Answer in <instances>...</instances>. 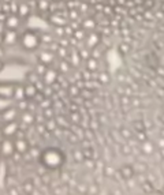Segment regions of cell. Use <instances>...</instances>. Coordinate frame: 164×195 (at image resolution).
Returning a JSON list of instances; mask_svg holds the SVG:
<instances>
[{
  "mask_svg": "<svg viewBox=\"0 0 164 195\" xmlns=\"http://www.w3.org/2000/svg\"><path fill=\"white\" fill-rule=\"evenodd\" d=\"M73 34H74V29L67 23V25L64 26V36H67V37H73Z\"/></svg>",
  "mask_w": 164,
  "mask_h": 195,
  "instance_id": "d590c367",
  "label": "cell"
},
{
  "mask_svg": "<svg viewBox=\"0 0 164 195\" xmlns=\"http://www.w3.org/2000/svg\"><path fill=\"white\" fill-rule=\"evenodd\" d=\"M20 120H22L23 124L30 126V124H33V123L36 122V116H34L33 112L25 111V112H22V113H20Z\"/></svg>",
  "mask_w": 164,
  "mask_h": 195,
  "instance_id": "d6986e66",
  "label": "cell"
},
{
  "mask_svg": "<svg viewBox=\"0 0 164 195\" xmlns=\"http://www.w3.org/2000/svg\"><path fill=\"white\" fill-rule=\"evenodd\" d=\"M101 34L98 30H90V32L86 33V37H85V47L89 48V49H93V48L98 47L101 42Z\"/></svg>",
  "mask_w": 164,
  "mask_h": 195,
  "instance_id": "277c9868",
  "label": "cell"
},
{
  "mask_svg": "<svg viewBox=\"0 0 164 195\" xmlns=\"http://www.w3.org/2000/svg\"><path fill=\"white\" fill-rule=\"evenodd\" d=\"M19 130V124L16 123V120L14 122H7V123H3V126L0 127V132L4 138H14L16 135Z\"/></svg>",
  "mask_w": 164,
  "mask_h": 195,
  "instance_id": "5b68a950",
  "label": "cell"
},
{
  "mask_svg": "<svg viewBox=\"0 0 164 195\" xmlns=\"http://www.w3.org/2000/svg\"><path fill=\"white\" fill-rule=\"evenodd\" d=\"M55 60H56V55H55V52H52L51 49H48V48H45V49L39 52V55H37V61L44 63L48 67L53 66Z\"/></svg>",
  "mask_w": 164,
  "mask_h": 195,
  "instance_id": "52a82bcc",
  "label": "cell"
},
{
  "mask_svg": "<svg viewBox=\"0 0 164 195\" xmlns=\"http://www.w3.org/2000/svg\"><path fill=\"white\" fill-rule=\"evenodd\" d=\"M52 2H56V3H59V2H62V0H52Z\"/></svg>",
  "mask_w": 164,
  "mask_h": 195,
  "instance_id": "681fc988",
  "label": "cell"
},
{
  "mask_svg": "<svg viewBox=\"0 0 164 195\" xmlns=\"http://www.w3.org/2000/svg\"><path fill=\"white\" fill-rule=\"evenodd\" d=\"M12 98L15 101H20V100H25V87L23 85H15L14 86V93H12Z\"/></svg>",
  "mask_w": 164,
  "mask_h": 195,
  "instance_id": "e0dca14e",
  "label": "cell"
},
{
  "mask_svg": "<svg viewBox=\"0 0 164 195\" xmlns=\"http://www.w3.org/2000/svg\"><path fill=\"white\" fill-rule=\"evenodd\" d=\"M101 12L104 14V15H107V16L114 15V7H112V6H104V7H102Z\"/></svg>",
  "mask_w": 164,
  "mask_h": 195,
  "instance_id": "d6a6232c",
  "label": "cell"
},
{
  "mask_svg": "<svg viewBox=\"0 0 164 195\" xmlns=\"http://www.w3.org/2000/svg\"><path fill=\"white\" fill-rule=\"evenodd\" d=\"M126 3H127V0H116V4L119 6H126Z\"/></svg>",
  "mask_w": 164,
  "mask_h": 195,
  "instance_id": "60d3db41",
  "label": "cell"
},
{
  "mask_svg": "<svg viewBox=\"0 0 164 195\" xmlns=\"http://www.w3.org/2000/svg\"><path fill=\"white\" fill-rule=\"evenodd\" d=\"M119 51H121L122 53H127L129 51H130L129 42H121V45H119Z\"/></svg>",
  "mask_w": 164,
  "mask_h": 195,
  "instance_id": "e575fe53",
  "label": "cell"
},
{
  "mask_svg": "<svg viewBox=\"0 0 164 195\" xmlns=\"http://www.w3.org/2000/svg\"><path fill=\"white\" fill-rule=\"evenodd\" d=\"M57 44H59L60 47H64V48H71V45H70V37H67V36L59 37Z\"/></svg>",
  "mask_w": 164,
  "mask_h": 195,
  "instance_id": "f546056e",
  "label": "cell"
},
{
  "mask_svg": "<svg viewBox=\"0 0 164 195\" xmlns=\"http://www.w3.org/2000/svg\"><path fill=\"white\" fill-rule=\"evenodd\" d=\"M18 44L20 49L27 53L36 52L43 45L41 44V32L37 29H25L23 32L19 33Z\"/></svg>",
  "mask_w": 164,
  "mask_h": 195,
  "instance_id": "6da1fadb",
  "label": "cell"
},
{
  "mask_svg": "<svg viewBox=\"0 0 164 195\" xmlns=\"http://www.w3.org/2000/svg\"><path fill=\"white\" fill-rule=\"evenodd\" d=\"M0 2H2V0H0Z\"/></svg>",
  "mask_w": 164,
  "mask_h": 195,
  "instance_id": "816d5d0a",
  "label": "cell"
},
{
  "mask_svg": "<svg viewBox=\"0 0 164 195\" xmlns=\"http://www.w3.org/2000/svg\"><path fill=\"white\" fill-rule=\"evenodd\" d=\"M3 11V2H0V12Z\"/></svg>",
  "mask_w": 164,
  "mask_h": 195,
  "instance_id": "bcb514c9",
  "label": "cell"
},
{
  "mask_svg": "<svg viewBox=\"0 0 164 195\" xmlns=\"http://www.w3.org/2000/svg\"><path fill=\"white\" fill-rule=\"evenodd\" d=\"M4 44V36H3V32H0V45Z\"/></svg>",
  "mask_w": 164,
  "mask_h": 195,
  "instance_id": "7bdbcfd3",
  "label": "cell"
},
{
  "mask_svg": "<svg viewBox=\"0 0 164 195\" xmlns=\"http://www.w3.org/2000/svg\"><path fill=\"white\" fill-rule=\"evenodd\" d=\"M122 134H123V136H125V138H129V136H130L127 130H122Z\"/></svg>",
  "mask_w": 164,
  "mask_h": 195,
  "instance_id": "b9f144b4",
  "label": "cell"
},
{
  "mask_svg": "<svg viewBox=\"0 0 164 195\" xmlns=\"http://www.w3.org/2000/svg\"><path fill=\"white\" fill-rule=\"evenodd\" d=\"M73 68H74V67L71 66V63L68 61V59H60V60H59V66H57V70H59L60 74L66 75V74L70 73Z\"/></svg>",
  "mask_w": 164,
  "mask_h": 195,
  "instance_id": "9a60e30c",
  "label": "cell"
},
{
  "mask_svg": "<svg viewBox=\"0 0 164 195\" xmlns=\"http://www.w3.org/2000/svg\"><path fill=\"white\" fill-rule=\"evenodd\" d=\"M141 4L145 10H153V7H155V0H142Z\"/></svg>",
  "mask_w": 164,
  "mask_h": 195,
  "instance_id": "1f68e13d",
  "label": "cell"
},
{
  "mask_svg": "<svg viewBox=\"0 0 164 195\" xmlns=\"http://www.w3.org/2000/svg\"><path fill=\"white\" fill-rule=\"evenodd\" d=\"M53 41H55V37L51 32H41V44L48 47V45H51Z\"/></svg>",
  "mask_w": 164,
  "mask_h": 195,
  "instance_id": "44dd1931",
  "label": "cell"
},
{
  "mask_svg": "<svg viewBox=\"0 0 164 195\" xmlns=\"http://www.w3.org/2000/svg\"><path fill=\"white\" fill-rule=\"evenodd\" d=\"M78 52H80V55H81V57H82V60H86L88 57H90V49H89V48H82V49H80L78 51Z\"/></svg>",
  "mask_w": 164,
  "mask_h": 195,
  "instance_id": "4dcf8cb0",
  "label": "cell"
},
{
  "mask_svg": "<svg viewBox=\"0 0 164 195\" xmlns=\"http://www.w3.org/2000/svg\"><path fill=\"white\" fill-rule=\"evenodd\" d=\"M40 79H41V77L34 70L33 71H29V73L26 74V82H27V83H34V85H36Z\"/></svg>",
  "mask_w": 164,
  "mask_h": 195,
  "instance_id": "603a6c76",
  "label": "cell"
},
{
  "mask_svg": "<svg viewBox=\"0 0 164 195\" xmlns=\"http://www.w3.org/2000/svg\"><path fill=\"white\" fill-rule=\"evenodd\" d=\"M133 168L130 165H125V166H122V169H121V175L125 177V179H130V177L133 176Z\"/></svg>",
  "mask_w": 164,
  "mask_h": 195,
  "instance_id": "d4e9b609",
  "label": "cell"
},
{
  "mask_svg": "<svg viewBox=\"0 0 164 195\" xmlns=\"http://www.w3.org/2000/svg\"><path fill=\"white\" fill-rule=\"evenodd\" d=\"M81 27L85 29L86 32H90V30H96L97 27V22H96L94 18H85L81 20Z\"/></svg>",
  "mask_w": 164,
  "mask_h": 195,
  "instance_id": "2e32d148",
  "label": "cell"
},
{
  "mask_svg": "<svg viewBox=\"0 0 164 195\" xmlns=\"http://www.w3.org/2000/svg\"><path fill=\"white\" fill-rule=\"evenodd\" d=\"M2 2H3V3H11L12 0H2Z\"/></svg>",
  "mask_w": 164,
  "mask_h": 195,
  "instance_id": "7dc6e473",
  "label": "cell"
},
{
  "mask_svg": "<svg viewBox=\"0 0 164 195\" xmlns=\"http://www.w3.org/2000/svg\"><path fill=\"white\" fill-rule=\"evenodd\" d=\"M86 30L85 29H82V27L80 26V27H77V29L74 30V34H73V37L77 41H84L85 40V37H86Z\"/></svg>",
  "mask_w": 164,
  "mask_h": 195,
  "instance_id": "cb8c5ba5",
  "label": "cell"
},
{
  "mask_svg": "<svg viewBox=\"0 0 164 195\" xmlns=\"http://www.w3.org/2000/svg\"><path fill=\"white\" fill-rule=\"evenodd\" d=\"M0 156H2V154H0Z\"/></svg>",
  "mask_w": 164,
  "mask_h": 195,
  "instance_id": "f5cc1de1",
  "label": "cell"
},
{
  "mask_svg": "<svg viewBox=\"0 0 164 195\" xmlns=\"http://www.w3.org/2000/svg\"><path fill=\"white\" fill-rule=\"evenodd\" d=\"M4 66H6V63L3 61L2 57H0V71H3V68H4Z\"/></svg>",
  "mask_w": 164,
  "mask_h": 195,
  "instance_id": "f6af8a7d",
  "label": "cell"
},
{
  "mask_svg": "<svg viewBox=\"0 0 164 195\" xmlns=\"http://www.w3.org/2000/svg\"><path fill=\"white\" fill-rule=\"evenodd\" d=\"M3 25H4L6 29H14V30H19L20 25H22V19L19 18L16 14H12L10 12L8 15H7L6 20L3 22Z\"/></svg>",
  "mask_w": 164,
  "mask_h": 195,
  "instance_id": "ba28073f",
  "label": "cell"
},
{
  "mask_svg": "<svg viewBox=\"0 0 164 195\" xmlns=\"http://www.w3.org/2000/svg\"><path fill=\"white\" fill-rule=\"evenodd\" d=\"M14 142H15V152L18 153V154H26V153L29 152L30 145H29V142H27V139L25 136H23V138L14 139Z\"/></svg>",
  "mask_w": 164,
  "mask_h": 195,
  "instance_id": "7c38bea8",
  "label": "cell"
},
{
  "mask_svg": "<svg viewBox=\"0 0 164 195\" xmlns=\"http://www.w3.org/2000/svg\"><path fill=\"white\" fill-rule=\"evenodd\" d=\"M3 36H4V44L7 45H15L18 44V38H19V32L14 29H4L3 32Z\"/></svg>",
  "mask_w": 164,
  "mask_h": 195,
  "instance_id": "30bf717a",
  "label": "cell"
},
{
  "mask_svg": "<svg viewBox=\"0 0 164 195\" xmlns=\"http://www.w3.org/2000/svg\"><path fill=\"white\" fill-rule=\"evenodd\" d=\"M97 81L100 82V83H102V85L108 83V82H109V74L107 73V71H101V73H98Z\"/></svg>",
  "mask_w": 164,
  "mask_h": 195,
  "instance_id": "4316f807",
  "label": "cell"
},
{
  "mask_svg": "<svg viewBox=\"0 0 164 195\" xmlns=\"http://www.w3.org/2000/svg\"><path fill=\"white\" fill-rule=\"evenodd\" d=\"M23 87H25V97H26V100H29V101H32L34 98V95L40 91L34 83H27L26 82V83L23 85Z\"/></svg>",
  "mask_w": 164,
  "mask_h": 195,
  "instance_id": "5bb4252c",
  "label": "cell"
},
{
  "mask_svg": "<svg viewBox=\"0 0 164 195\" xmlns=\"http://www.w3.org/2000/svg\"><path fill=\"white\" fill-rule=\"evenodd\" d=\"M53 33L56 34L57 37H63L64 36V26H56V27H53Z\"/></svg>",
  "mask_w": 164,
  "mask_h": 195,
  "instance_id": "836d02e7",
  "label": "cell"
},
{
  "mask_svg": "<svg viewBox=\"0 0 164 195\" xmlns=\"http://www.w3.org/2000/svg\"><path fill=\"white\" fill-rule=\"evenodd\" d=\"M68 120H70V123H73V124H80L81 123V113H78V111L71 112Z\"/></svg>",
  "mask_w": 164,
  "mask_h": 195,
  "instance_id": "83f0119b",
  "label": "cell"
},
{
  "mask_svg": "<svg viewBox=\"0 0 164 195\" xmlns=\"http://www.w3.org/2000/svg\"><path fill=\"white\" fill-rule=\"evenodd\" d=\"M7 15H8V14L4 12V11H2V12H0V23H3V22H4L6 18H7Z\"/></svg>",
  "mask_w": 164,
  "mask_h": 195,
  "instance_id": "f35d334b",
  "label": "cell"
},
{
  "mask_svg": "<svg viewBox=\"0 0 164 195\" xmlns=\"http://www.w3.org/2000/svg\"><path fill=\"white\" fill-rule=\"evenodd\" d=\"M68 94L71 95V97H75V95H80L81 94V89L77 86V85H70L68 86Z\"/></svg>",
  "mask_w": 164,
  "mask_h": 195,
  "instance_id": "f1b7e54d",
  "label": "cell"
},
{
  "mask_svg": "<svg viewBox=\"0 0 164 195\" xmlns=\"http://www.w3.org/2000/svg\"><path fill=\"white\" fill-rule=\"evenodd\" d=\"M134 127L137 131H144V124H142V122H134Z\"/></svg>",
  "mask_w": 164,
  "mask_h": 195,
  "instance_id": "74e56055",
  "label": "cell"
},
{
  "mask_svg": "<svg viewBox=\"0 0 164 195\" xmlns=\"http://www.w3.org/2000/svg\"><path fill=\"white\" fill-rule=\"evenodd\" d=\"M85 67H86V70H89L90 73H96V71L98 70V59H96L93 56L88 57V59L85 60Z\"/></svg>",
  "mask_w": 164,
  "mask_h": 195,
  "instance_id": "ac0fdd59",
  "label": "cell"
},
{
  "mask_svg": "<svg viewBox=\"0 0 164 195\" xmlns=\"http://www.w3.org/2000/svg\"><path fill=\"white\" fill-rule=\"evenodd\" d=\"M102 7H104V4L102 3H100V4H94V8H96V11H102Z\"/></svg>",
  "mask_w": 164,
  "mask_h": 195,
  "instance_id": "ab89813d",
  "label": "cell"
},
{
  "mask_svg": "<svg viewBox=\"0 0 164 195\" xmlns=\"http://www.w3.org/2000/svg\"><path fill=\"white\" fill-rule=\"evenodd\" d=\"M4 53H6L4 48H3V45H0V57H3V56H4Z\"/></svg>",
  "mask_w": 164,
  "mask_h": 195,
  "instance_id": "ee69618b",
  "label": "cell"
},
{
  "mask_svg": "<svg viewBox=\"0 0 164 195\" xmlns=\"http://www.w3.org/2000/svg\"><path fill=\"white\" fill-rule=\"evenodd\" d=\"M74 158L77 160V161H82L84 158V154H82V150H75L74 152Z\"/></svg>",
  "mask_w": 164,
  "mask_h": 195,
  "instance_id": "8d00e7d4",
  "label": "cell"
},
{
  "mask_svg": "<svg viewBox=\"0 0 164 195\" xmlns=\"http://www.w3.org/2000/svg\"><path fill=\"white\" fill-rule=\"evenodd\" d=\"M81 2H85V3H89V0H81Z\"/></svg>",
  "mask_w": 164,
  "mask_h": 195,
  "instance_id": "f907efd6",
  "label": "cell"
},
{
  "mask_svg": "<svg viewBox=\"0 0 164 195\" xmlns=\"http://www.w3.org/2000/svg\"><path fill=\"white\" fill-rule=\"evenodd\" d=\"M68 52H70V48H64V47H57V49L55 51V55H56V59H67L68 57Z\"/></svg>",
  "mask_w": 164,
  "mask_h": 195,
  "instance_id": "7402d4cb",
  "label": "cell"
},
{
  "mask_svg": "<svg viewBox=\"0 0 164 195\" xmlns=\"http://www.w3.org/2000/svg\"><path fill=\"white\" fill-rule=\"evenodd\" d=\"M68 61L71 63V66L73 67H78L80 64L82 63V57H81V55H80V52H78V49H71L70 52H68Z\"/></svg>",
  "mask_w": 164,
  "mask_h": 195,
  "instance_id": "4fadbf2b",
  "label": "cell"
},
{
  "mask_svg": "<svg viewBox=\"0 0 164 195\" xmlns=\"http://www.w3.org/2000/svg\"><path fill=\"white\" fill-rule=\"evenodd\" d=\"M162 11L164 12V3H162Z\"/></svg>",
  "mask_w": 164,
  "mask_h": 195,
  "instance_id": "c3c4849f",
  "label": "cell"
},
{
  "mask_svg": "<svg viewBox=\"0 0 164 195\" xmlns=\"http://www.w3.org/2000/svg\"><path fill=\"white\" fill-rule=\"evenodd\" d=\"M59 70L57 68H53L52 66L48 67L47 71L43 74V77H41V81L44 82V85L45 86H52V85L59 79Z\"/></svg>",
  "mask_w": 164,
  "mask_h": 195,
  "instance_id": "8992f818",
  "label": "cell"
},
{
  "mask_svg": "<svg viewBox=\"0 0 164 195\" xmlns=\"http://www.w3.org/2000/svg\"><path fill=\"white\" fill-rule=\"evenodd\" d=\"M47 68H48V66H45L44 63H40V61H37V63H36V66H34L33 70L36 71V73L39 74L40 77H43V74L47 71Z\"/></svg>",
  "mask_w": 164,
  "mask_h": 195,
  "instance_id": "484cf974",
  "label": "cell"
},
{
  "mask_svg": "<svg viewBox=\"0 0 164 195\" xmlns=\"http://www.w3.org/2000/svg\"><path fill=\"white\" fill-rule=\"evenodd\" d=\"M51 7V0H36V8L40 12H48Z\"/></svg>",
  "mask_w": 164,
  "mask_h": 195,
  "instance_id": "ffe728a7",
  "label": "cell"
},
{
  "mask_svg": "<svg viewBox=\"0 0 164 195\" xmlns=\"http://www.w3.org/2000/svg\"><path fill=\"white\" fill-rule=\"evenodd\" d=\"M15 142L12 138H3L0 141V154L4 157H12L15 154Z\"/></svg>",
  "mask_w": 164,
  "mask_h": 195,
  "instance_id": "3957f363",
  "label": "cell"
},
{
  "mask_svg": "<svg viewBox=\"0 0 164 195\" xmlns=\"http://www.w3.org/2000/svg\"><path fill=\"white\" fill-rule=\"evenodd\" d=\"M18 115H19V111L16 109V107H8L0 112V119H2L3 123L14 122V120H16Z\"/></svg>",
  "mask_w": 164,
  "mask_h": 195,
  "instance_id": "9c48e42d",
  "label": "cell"
},
{
  "mask_svg": "<svg viewBox=\"0 0 164 195\" xmlns=\"http://www.w3.org/2000/svg\"><path fill=\"white\" fill-rule=\"evenodd\" d=\"M40 161L48 169H57L64 164V154L60 149L48 148L40 153Z\"/></svg>",
  "mask_w": 164,
  "mask_h": 195,
  "instance_id": "7a4b0ae2",
  "label": "cell"
},
{
  "mask_svg": "<svg viewBox=\"0 0 164 195\" xmlns=\"http://www.w3.org/2000/svg\"><path fill=\"white\" fill-rule=\"evenodd\" d=\"M32 14V8L30 4L26 2H18V10H16V15L19 16L22 20H26Z\"/></svg>",
  "mask_w": 164,
  "mask_h": 195,
  "instance_id": "8fae6325",
  "label": "cell"
}]
</instances>
